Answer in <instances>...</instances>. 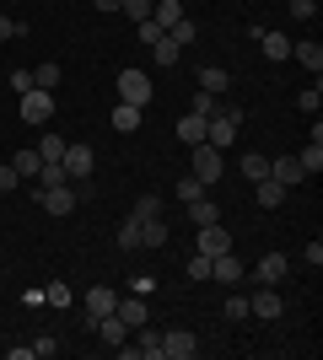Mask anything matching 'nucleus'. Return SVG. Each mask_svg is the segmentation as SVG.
I'll list each match as a JSON object with an SVG mask.
<instances>
[{
  "label": "nucleus",
  "mask_w": 323,
  "mask_h": 360,
  "mask_svg": "<svg viewBox=\"0 0 323 360\" xmlns=\"http://www.w3.org/2000/svg\"><path fill=\"white\" fill-rule=\"evenodd\" d=\"M162 242H167V221H162V215H146V221H140V248H162Z\"/></svg>",
  "instance_id": "obj_19"
},
{
  "label": "nucleus",
  "mask_w": 323,
  "mask_h": 360,
  "mask_svg": "<svg viewBox=\"0 0 323 360\" xmlns=\"http://www.w3.org/2000/svg\"><path fill=\"white\" fill-rule=\"evenodd\" d=\"M205 124H210V119H200V113H184V119H178V140H184V146H200V140H205Z\"/></svg>",
  "instance_id": "obj_23"
},
{
  "label": "nucleus",
  "mask_w": 323,
  "mask_h": 360,
  "mask_svg": "<svg viewBox=\"0 0 323 360\" xmlns=\"http://www.w3.org/2000/svg\"><path fill=\"white\" fill-rule=\"evenodd\" d=\"M113 317H119L124 328H140V323H146V301H113Z\"/></svg>",
  "instance_id": "obj_22"
},
{
  "label": "nucleus",
  "mask_w": 323,
  "mask_h": 360,
  "mask_svg": "<svg viewBox=\"0 0 323 360\" xmlns=\"http://www.w3.org/2000/svg\"><path fill=\"white\" fill-rule=\"evenodd\" d=\"M286 269H291V264H286L280 253H264L259 264H253V280H259V285H280V280H286Z\"/></svg>",
  "instance_id": "obj_12"
},
{
  "label": "nucleus",
  "mask_w": 323,
  "mask_h": 360,
  "mask_svg": "<svg viewBox=\"0 0 323 360\" xmlns=\"http://www.w3.org/2000/svg\"><path fill=\"white\" fill-rule=\"evenodd\" d=\"M232 248V237H227V226L221 221H210V226H200V248L194 253H205V258H215V253H227Z\"/></svg>",
  "instance_id": "obj_11"
},
{
  "label": "nucleus",
  "mask_w": 323,
  "mask_h": 360,
  "mask_svg": "<svg viewBox=\"0 0 323 360\" xmlns=\"http://www.w3.org/2000/svg\"><path fill=\"white\" fill-rule=\"evenodd\" d=\"M119 248L129 253V248H140V215H129V221L119 226Z\"/></svg>",
  "instance_id": "obj_34"
},
{
  "label": "nucleus",
  "mask_w": 323,
  "mask_h": 360,
  "mask_svg": "<svg viewBox=\"0 0 323 360\" xmlns=\"http://www.w3.org/2000/svg\"><path fill=\"white\" fill-rule=\"evenodd\" d=\"M151 6H156V0H124L119 11L129 16V22H151Z\"/></svg>",
  "instance_id": "obj_35"
},
{
  "label": "nucleus",
  "mask_w": 323,
  "mask_h": 360,
  "mask_svg": "<svg viewBox=\"0 0 323 360\" xmlns=\"http://www.w3.org/2000/svg\"><path fill=\"white\" fill-rule=\"evenodd\" d=\"M200 194H210V188H205L194 172H189V178H178V199H184V205H189V199H200Z\"/></svg>",
  "instance_id": "obj_37"
},
{
  "label": "nucleus",
  "mask_w": 323,
  "mask_h": 360,
  "mask_svg": "<svg viewBox=\"0 0 323 360\" xmlns=\"http://www.w3.org/2000/svg\"><path fill=\"white\" fill-rule=\"evenodd\" d=\"M32 355H60V339H54V333H44V339H32Z\"/></svg>",
  "instance_id": "obj_44"
},
{
  "label": "nucleus",
  "mask_w": 323,
  "mask_h": 360,
  "mask_svg": "<svg viewBox=\"0 0 323 360\" xmlns=\"http://www.w3.org/2000/svg\"><path fill=\"white\" fill-rule=\"evenodd\" d=\"M92 6H97V11H119L124 0H92Z\"/></svg>",
  "instance_id": "obj_49"
},
{
  "label": "nucleus",
  "mask_w": 323,
  "mask_h": 360,
  "mask_svg": "<svg viewBox=\"0 0 323 360\" xmlns=\"http://www.w3.org/2000/svg\"><path fill=\"white\" fill-rule=\"evenodd\" d=\"M302 258H308L312 269H318V264H323V242H318V237H312V242H308V253H302Z\"/></svg>",
  "instance_id": "obj_48"
},
{
  "label": "nucleus",
  "mask_w": 323,
  "mask_h": 360,
  "mask_svg": "<svg viewBox=\"0 0 323 360\" xmlns=\"http://www.w3.org/2000/svg\"><path fill=\"white\" fill-rule=\"evenodd\" d=\"M237 129H243V108H232V103H221V113H215V119L205 124V140H210L215 150H227L232 140H237Z\"/></svg>",
  "instance_id": "obj_1"
},
{
  "label": "nucleus",
  "mask_w": 323,
  "mask_h": 360,
  "mask_svg": "<svg viewBox=\"0 0 323 360\" xmlns=\"http://www.w3.org/2000/svg\"><path fill=\"white\" fill-rule=\"evenodd\" d=\"M232 75L221 70V65H200V91H215V97H227Z\"/></svg>",
  "instance_id": "obj_17"
},
{
  "label": "nucleus",
  "mask_w": 323,
  "mask_h": 360,
  "mask_svg": "<svg viewBox=\"0 0 323 360\" xmlns=\"http://www.w3.org/2000/svg\"><path fill=\"white\" fill-rule=\"evenodd\" d=\"M38 156H44V162H65V135H54V129H49V135L38 140Z\"/></svg>",
  "instance_id": "obj_30"
},
{
  "label": "nucleus",
  "mask_w": 323,
  "mask_h": 360,
  "mask_svg": "<svg viewBox=\"0 0 323 360\" xmlns=\"http://www.w3.org/2000/svg\"><path fill=\"white\" fill-rule=\"evenodd\" d=\"M151 54H156V65H178V54H184V49H178V44L167 38V32H162V38L151 44Z\"/></svg>",
  "instance_id": "obj_31"
},
{
  "label": "nucleus",
  "mask_w": 323,
  "mask_h": 360,
  "mask_svg": "<svg viewBox=\"0 0 323 360\" xmlns=\"http://www.w3.org/2000/svg\"><path fill=\"white\" fill-rule=\"evenodd\" d=\"M135 215L146 221V215H162V194H140L135 199Z\"/></svg>",
  "instance_id": "obj_38"
},
{
  "label": "nucleus",
  "mask_w": 323,
  "mask_h": 360,
  "mask_svg": "<svg viewBox=\"0 0 323 360\" xmlns=\"http://www.w3.org/2000/svg\"><path fill=\"white\" fill-rule=\"evenodd\" d=\"M296 167H302L308 178H312V172H323V146H318V140H312V146L302 150V156H296Z\"/></svg>",
  "instance_id": "obj_32"
},
{
  "label": "nucleus",
  "mask_w": 323,
  "mask_h": 360,
  "mask_svg": "<svg viewBox=\"0 0 323 360\" xmlns=\"http://www.w3.org/2000/svg\"><path fill=\"white\" fill-rule=\"evenodd\" d=\"M286 11H291L296 22H312V16H318V0H291V6H286Z\"/></svg>",
  "instance_id": "obj_42"
},
{
  "label": "nucleus",
  "mask_w": 323,
  "mask_h": 360,
  "mask_svg": "<svg viewBox=\"0 0 323 360\" xmlns=\"http://www.w3.org/2000/svg\"><path fill=\"white\" fill-rule=\"evenodd\" d=\"M119 355L124 360H162V333L140 323V328H129V339L119 345Z\"/></svg>",
  "instance_id": "obj_2"
},
{
  "label": "nucleus",
  "mask_w": 323,
  "mask_h": 360,
  "mask_svg": "<svg viewBox=\"0 0 323 360\" xmlns=\"http://www.w3.org/2000/svg\"><path fill=\"white\" fill-rule=\"evenodd\" d=\"M65 178H70V183H87V178H92V150H87V146H65Z\"/></svg>",
  "instance_id": "obj_9"
},
{
  "label": "nucleus",
  "mask_w": 323,
  "mask_h": 360,
  "mask_svg": "<svg viewBox=\"0 0 323 360\" xmlns=\"http://www.w3.org/2000/svg\"><path fill=\"white\" fill-rule=\"evenodd\" d=\"M70 285H65V280H54V285H44V307H54V312H65V307H70Z\"/></svg>",
  "instance_id": "obj_28"
},
{
  "label": "nucleus",
  "mask_w": 323,
  "mask_h": 360,
  "mask_svg": "<svg viewBox=\"0 0 323 360\" xmlns=\"http://www.w3.org/2000/svg\"><path fill=\"white\" fill-rule=\"evenodd\" d=\"M140 27V44H156V38H162V27H156V22H135Z\"/></svg>",
  "instance_id": "obj_47"
},
{
  "label": "nucleus",
  "mask_w": 323,
  "mask_h": 360,
  "mask_svg": "<svg viewBox=\"0 0 323 360\" xmlns=\"http://www.w3.org/2000/svg\"><path fill=\"white\" fill-rule=\"evenodd\" d=\"M32 86L54 91V86H60V65H54V60H49V65H38V70H32Z\"/></svg>",
  "instance_id": "obj_33"
},
{
  "label": "nucleus",
  "mask_w": 323,
  "mask_h": 360,
  "mask_svg": "<svg viewBox=\"0 0 323 360\" xmlns=\"http://www.w3.org/2000/svg\"><path fill=\"white\" fill-rule=\"evenodd\" d=\"M140 113H146V108L119 103V108H113V129H119V135H135V129H140Z\"/></svg>",
  "instance_id": "obj_26"
},
{
  "label": "nucleus",
  "mask_w": 323,
  "mask_h": 360,
  "mask_svg": "<svg viewBox=\"0 0 323 360\" xmlns=\"http://www.w3.org/2000/svg\"><path fill=\"white\" fill-rule=\"evenodd\" d=\"M184 269H189V280H210V258H205V253H194V258L184 264Z\"/></svg>",
  "instance_id": "obj_41"
},
{
  "label": "nucleus",
  "mask_w": 323,
  "mask_h": 360,
  "mask_svg": "<svg viewBox=\"0 0 323 360\" xmlns=\"http://www.w3.org/2000/svg\"><path fill=\"white\" fill-rule=\"evenodd\" d=\"M16 188V172H11V162H0V194H11Z\"/></svg>",
  "instance_id": "obj_46"
},
{
  "label": "nucleus",
  "mask_w": 323,
  "mask_h": 360,
  "mask_svg": "<svg viewBox=\"0 0 323 360\" xmlns=\"http://www.w3.org/2000/svg\"><path fill=\"white\" fill-rule=\"evenodd\" d=\"M280 312H286V301L275 296V285H264V290H253V296H248V317H264V323H275Z\"/></svg>",
  "instance_id": "obj_8"
},
{
  "label": "nucleus",
  "mask_w": 323,
  "mask_h": 360,
  "mask_svg": "<svg viewBox=\"0 0 323 360\" xmlns=\"http://www.w3.org/2000/svg\"><path fill=\"white\" fill-rule=\"evenodd\" d=\"M38 205L49 215H76L81 194H76V183H54V188H38Z\"/></svg>",
  "instance_id": "obj_3"
},
{
  "label": "nucleus",
  "mask_w": 323,
  "mask_h": 360,
  "mask_svg": "<svg viewBox=\"0 0 323 360\" xmlns=\"http://www.w3.org/2000/svg\"><path fill=\"white\" fill-rule=\"evenodd\" d=\"M22 119H27V124H49V119H54V91L27 86V91H22Z\"/></svg>",
  "instance_id": "obj_4"
},
{
  "label": "nucleus",
  "mask_w": 323,
  "mask_h": 360,
  "mask_svg": "<svg viewBox=\"0 0 323 360\" xmlns=\"http://www.w3.org/2000/svg\"><path fill=\"white\" fill-rule=\"evenodd\" d=\"M200 355V339L189 328H172V333H162V360H194Z\"/></svg>",
  "instance_id": "obj_7"
},
{
  "label": "nucleus",
  "mask_w": 323,
  "mask_h": 360,
  "mask_svg": "<svg viewBox=\"0 0 323 360\" xmlns=\"http://www.w3.org/2000/svg\"><path fill=\"white\" fill-rule=\"evenodd\" d=\"M291 60H302L312 75L323 70V44H312V38H302V44H291Z\"/></svg>",
  "instance_id": "obj_20"
},
{
  "label": "nucleus",
  "mask_w": 323,
  "mask_h": 360,
  "mask_svg": "<svg viewBox=\"0 0 323 360\" xmlns=\"http://www.w3.org/2000/svg\"><path fill=\"white\" fill-rule=\"evenodd\" d=\"M243 317H248V296L232 290V296H227V323H243Z\"/></svg>",
  "instance_id": "obj_39"
},
{
  "label": "nucleus",
  "mask_w": 323,
  "mask_h": 360,
  "mask_svg": "<svg viewBox=\"0 0 323 360\" xmlns=\"http://www.w3.org/2000/svg\"><path fill=\"white\" fill-rule=\"evenodd\" d=\"M81 301H87V323H97V317H108V312H113L119 290H113V285H92V290H87Z\"/></svg>",
  "instance_id": "obj_10"
},
{
  "label": "nucleus",
  "mask_w": 323,
  "mask_h": 360,
  "mask_svg": "<svg viewBox=\"0 0 323 360\" xmlns=\"http://www.w3.org/2000/svg\"><path fill=\"white\" fill-rule=\"evenodd\" d=\"M92 328H97V339H103V345H113V349H119L124 339H129V328H124V323H119L113 312H108V317H97Z\"/></svg>",
  "instance_id": "obj_16"
},
{
  "label": "nucleus",
  "mask_w": 323,
  "mask_h": 360,
  "mask_svg": "<svg viewBox=\"0 0 323 360\" xmlns=\"http://www.w3.org/2000/svg\"><path fill=\"white\" fill-rule=\"evenodd\" d=\"M27 86H32V70H11V91H16V97H22Z\"/></svg>",
  "instance_id": "obj_45"
},
{
  "label": "nucleus",
  "mask_w": 323,
  "mask_h": 360,
  "mask_svg": "<svg viewBox=\"0 0 323 360\" xmlns=\"http://www.w3.org/2000/svg\"><path fill=\"white\" fill-rule=\"evenodd\" d=\"M189 113H200V119H215V113H221V97H215V91H200V86H194V108H189Z\"/></svg>",
  "instance_id": "obj_29"
},
{
  "label": "nucleus",
  "mask_w": 323,
  "mask_h": 360,
  "mask_svg": "<svg viewBox=\"0 0 323 360\" xmlns=\"http://www.w3.org/2000/svg\"><path fill=\"white\" fill-rule=\"evenodd\" d=\"M0 221H6V215H0Z\"/></svg>",
  "instance_id": "obj_50"
},
{
  "label": "nucleus",
  "mask_w": 323,
  "mask_h": 360,
  "mask_svg": "<svg viewBox=\"0 0 323 360\" xmlns=\"http://www.w3.org/2000/svg\"><path fill=\"white\" fill-rule=\"evenodd\" d=\"M243 264H237V258H232V248H227V253H215L210 258V280H221V285H237V280H243Z\"/></svg>",
  "instance_id": "obj_13"
},
{
  "label": "nucleus",
  "mask_w": 323,
  "mask_h": 360,
  "mask_svg": "<svg viewBox=\"0 0 323 360\" xmlns=\"http://www.w3.org/2000/svg\"><path fill=\"white\" fill-rule=\"evenodd\" d=\"M151 22L167 32L172 22H184V6H178V0H156V6H151Z\"/></svg>",
  "instance_id": "obj_24"
},
{
  "label": "nucleus",
  "mask_w": 323,
  "mask_h": 360,
  "mask_svg": "<svg viewBox=\"0 0 323 360\" xmlns=\"http://www.w3.org/2000/svg\"><path fill=\"white\" fill-rule=\"evenodd\" d=\"M22 32H27V22H16V16L0 11V44H6V38H22Z\"/></svg>",
  "instance_id": "obj_40"
},
{
  "label": "nucleus",
  "mask_w": 323,
  "mask_h": 360,
  "mask_svg": "<svg viewBox=\"0 0 323 360\" xmlns=\"http://www.w3.org/2000/svg\"><path fill=\"white\" fill-rule=\"evenodd\" d=\"M151 81H146V75L140 70H119V103H129V108H146L151 103Z\"/></svg>",
  "instance_id": "obj_5"
},
{
  "label": "nucleus",
  "mask_w": 323,
  "mask_h": 360,
  "mask_svg": "<svg viewBox=\"0 0 323 360\" xmlns=\"http://www.w3.org/2000/svg\"><path fill=\"white\" fill-rule=\"evenodd\" d=\"M253 194H259V205H264V210H275V205H286V183L259 178V183H253Z\"/></svg>",
  "instance_id": "obj_21"
},
{
  "label": "nucleus",
  "mask_w": 323,
  "mask_h": 360,
  "mask_svg": "<svg viewBox=\"0 0 323 360\" xmlns=\"http://www.w3.org/2000/svg\"><path fill=\"white\" fill-rule=\"evenodd\" d=\"M167 38H172L178 49H189V44H194V22H189V16H184V22H172V27H167Z\"/></svg>",
  "instance_id": "obj_36"
},
{
  "label": "nucleus",
  "mask_w": 323,
  "mask_h": 360,
  "mask_svg": "<svg viewBox=\"0 0 323 360\" xmlns=\"http://www.w3.org/2000/svg\"><path fill=\"white\" fill-rule=\"evenodd\" d=\"M189 150H194V178L210 188V183L221 178V167H227V162H221V150H215L210 140H200V146H189Z\"/></svg>",
  "instance_id": "obj_6"
},
{
  "label": "nucleus",
  "mask_w": 323,
  "mask_h": 360,
  "mask_svg": "<svg viewBox=\"0 0 323 360\" xmlns=\"http://www.w3.org/2000/svg\"><path fill=\"white\" fill-rule=\"evenodd\" d=\"M318 103H323V91H318V86H308L302 97H296V108H302V113H312V119H318Z\"/></svg>",
  "instance_id": "obj_43"
},
{
  "label": "nucleus",
  "mask_w": 323,
  "mask_h": 360,
  "mask_svg": "<svg viewBox=\"0 0 323 360\" xmlns=\"http://www.w3.org/2000/svg\"><path fill=\"white\" fill-rule=\"evenodd\" d=\"M38 167H44L38 150H16V156H11V172H16V178H38Z\"/></svg>",
  "instance_id": "obj_27"
},
{
  "label": "nucleus",
  "mask_w": 323,
  "mask_h": 360,
  "mask_svg": "<svg viewBox=\"0 0 323 360\" xmlns=\"http://www.w3.org/2000/svg\"><path fill=\"white\" fill-rule=\"evenodd\" d=\"M270 178H275V183H286V188H296V183L308 178V172L296 167V156H275V162H270Z\"/></svg>",
  "instance_id": "obj_15"
},
{
  "label": "nucleus",
  "mask_w": 323,
  "mask_h": 360,
  "mask_svg": "<svg viewBox=\"0 0 323 360\" xmlns=\"http://www.w3.org/2000/svg\"><path fill=\"white\" fill-rule=\"evenodd\" d=\"M237 172H243L248 183H259V178H270V156H259V150H248L243 162H237Z\"/></svg>",
  "instance_id": "obj_25"
},
{
  "label": "nucleus",
  "mask_w": 323,
  "mask_h": 360,
  "mask_svg": "<svg viewBox=\"0 0 323 360\" xmlns=\"http://www.w3.org/2000/svg\"><path fill=\"white\" fill-rule=\"evenodd\" d=\"M184 210H189V221H194V226H210V221H221V210H215V199H210V194L189 199Z\"/></svg>",
  "instance_id": "obj_18"
},
{
  "label": "nucleus",
  "mask_w": 323,
  "mask_h": 360,
  "mask_svg": "<svg viewBox=\"0 0 323 360\" xmlns=\"http://www.w3.org/2000/svg\"><path fill=\"white\" fill-rule=\"evenodd\" d=\"M259 44H264V60L280 65V60H291V44H296V38H286V32H259Z\"/></svg>",
  "instance_id": "obj_14"
}]
</instances>
